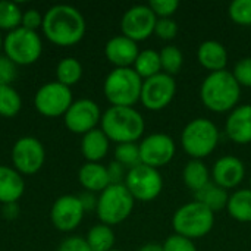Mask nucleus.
<instances>
[{"label":"nucleus","mask_w":251,"mask_h":251,"mask_svg":"<svg viewBox=\"0 0 251 251\" xmlns=\"http://www.w3.org/2000/svg\"><path fill=\"white\" fill-rule=\"evenodd\" d=\"M41 29L50 43L60 47H69L84 38L87 24L76 7L54 4L44 13Z\"/></svg>","instance_id":"1"},{"label":"nucleus","mask_w":251,"mask_h":251,"mask_svg":"<svg viewBox=\"0 0 251 251\" xmlns=\"http://www.w3.org/2000/svg\"><path fill=\"white\" fill-rule=\"evenodd\" d=\"M201 103L215 113L234 110L241 99V85L229 71L210 72L200 85Z\"/></svg>","instance_id":"2"},{"label":"nucleus","mask_w":251,"mask_h":251,"mask_svg":"<svg viewBox=\"0 0 251 251\" xmlns=\"http://www.w3.org/2000/svg\"><path fill=\"white\" fill-rule=\"evenodd\" d=\"M100 126L110 141L125 144L135 143L143 137L146 131V121L134 107L110 106L101 115Z\"/></svg>","instance_id":"3"},{"label":"nucleus","mask_w":251,"mask_h":251,"mask_svg":"<svg viewBox=\"0 0 251 251\" xmlns=\"http://www.w3.org/2000/svg\"><path fill=\"white\" fill-rule=\"evenodd\" d=\"M143 88L141 76L132 68H115L103 84V93L112 106L134 107L140 101Z\"/></svg>","instance_id":"4"},{"label":"nucleus","mask_w":251,"mask_h":251,"mask_svg":"<svg viewBox=\"0 0 251 251\" xmlns=\"http://www.w3.org/2000/svg\"><path fill=\"white\" fill-rule=\"evenodd\" d=\"M219 144V129L207 118L190 121L181 132V146L191 159H204L210 156Z\"/></svg>","instance_id":"5"},{"label":"nucleus","mask_w":251,"mask_h":251,"mask_svg":"<svg viewBox=\"0 0 251 251\" xmlns=\"http://www.w3.org/2000/svg\"><path fill=\"white\" fill-rule=\"evenodd\" d=\"M175 234L188 240L206 237L215 226V213L200 201H190L178 207L172 218Z\"/></svg>","instance_id":"6"},{"label":"nucleus","mask_w":251,"mask_h":251,"mask_svg":"<svg viewBox=\"0 0 251 251\" xmlns=\"http://www.w3.org/2000/svg\"><path fill=\"white\" fill-rule=\"evenodd\" d=\"M135 200L125 184H110L97 199V216L101 224L115 226L129 218Z\"/></svg>","instance_id":"7"},{"label":"nucleus","mask_w":251,"mask_h":251,"mask_svg":"<svg viewBox=\"0 0 251 251\" xmlns=\"http://www.w3.org/2000/svg\"><path fill=\"white\" fill-rule=\"evenodd\" d=\"M4 56L9 57L16 66L35 63L43 53V41L37 31L19 26L6 34L3 38Z\"/></svg>","instance_id":"8"},{"label":"nucleus","mask_w":251,"mask_h":251,"mask_svg":"<svg viewBox=\"0 0 251 251\" xmlns=\"http://www.w3.org/2000/svg\"><path fill=\"white\" fill-rule=\"evenodd\" d=\"M125 187L134 197V200L149 203L156 200L163 190V178L159 169L147 165H138L126 172Z\"/></svg>","instance_id":"9"},{"label":"nucleus","mask_w":251,"mask_h":251,"mask_svg":"<svg viewBox=\"0 0 251 251\" xmlns=\"http://www.w3.org/2000/svg\"><path fill=\"white\" fill-rule=\"evenodd\" d=\"M72 103L74 99L71 88L57 81L41 85L34 97L35 109L46 118L63 116Z\"/></svg>","instance_id":"10"},{"label":"nucleus","mask_w":251,"mask_h":251,"mask_svg":"<svg viewBox=\"0 0 251 251\" xmlns=\"http://www.w3.org/2000/svg\"><path fill=\"white\" fill-rule=\"evenodd\" d=\"M176 94V82L175 78L160 72L151 78L143 81L140 101L149 110L157 112L166 109Z\"/></svg>","instance_id":"11"},{"label":"nucleus","mask_w":251,"mask_h":251,"mask_svg":"<svg viewBox=\"0 0 251 251\" xmlns=\"http://www.w3.org/2000/svg\"><path fill=\"white\" fill-rule=\"evenodd\" d=\"M138 147L141 163L154 169L169 165L176 153V144L174 138L165 132H154L144 137Z\"/></svg>","instance_id":"12"},{"label":"nucleus","mask_w":251,"mask_h":251,"mask_svg":"<svg viewBox=\"0 0 251 251\" xmlns=\"http://www.w3.org/2000/svg\"><path fill=\"white\" fill-rule=\"evenodd\" d=\"M46 160V150L35 137H21L12 149V163L21 175L37 174Z\"/></svg>","instance_id":"13"},{"label":"nucleus","mask_w":251,"mask_h":251,"mask_svg":"<svg viewBox=\"0 0 251 251\" xmlns=\"http://www.w3.org/2000/svg\"><path fill=\"white\" fill-rule=\"evenodd\" d=\"M157 16L149 4H135L129 7L121 19L122 35L134 40L135 43L147 40L154 34Z\"/></svg>","instance_id":"14"},{"label":"nucleus","mask_w":251,"mask_h":251,"mask_svg":"<svg viewBox=\"0 0 251 251\" xmlns=\"http://www.w3.org/2000/svg\"><path fill=\"white\" fill-rule=\"evenodd\" d=\"M101 121V112L96 101L90 99H81L71 104L68 112L63 115L65 126L74 134H87L96 129Z\"/></svg>","instance_id":"15"},{"label":"nucleus","mask_w":251,"mask_h":251,"mask_svg":"<svg viewBox=\"0 0 251 251\" xmlns=\"http://www.w3.org/2000/svg\"><path fill=\"white\" fill-rule=\"evenodd\" d=\"M85 215L78 196L66 194L60 196L51 206L50 219L56 229L62 232H71L79 226Z\"/></svg>","instance_id":"16"},{"label":"nucleus","mask_w":251,"mask_h":251,"mask_svg":"<svg viewBox=\"0 0 251 251\" xmlns=\"http://www.w3.org/2000/svg\"><path fill=\"white\" fill-rule=\"evenodd\" d=\"M212 182L224 190L237 188L246 176V165L241 159L235 156L219 157L210 172Z\"/></svg>","instance_id":"17"},{"label":"nucleus","mask_w":251,"mask_h":251,"mask_svg":"<svg viewBox=\"0 0 251 251\" xmlns=\"http://www.w3.org/2000/svg\"><path fill=\"white\" fill-rule=\"evenodd\" d=\"M138 54V44L125 35H115L104 46V56L115 68H132Z\"/></svg>","instance_id":"18"},{"label":"nucleus","mask_w":251,"mask_h":251,"mask_svg":"<svg viewBox=\"0 0 251 251\" xmlns=\"http://www.w3.org/2000/svg\"><path fill=\"white\" fill-rule=\"evenodd\" d=\"M225 131L228 138L240 146L251 143V104H238L229 112Z\"/></svg>","instance_id":"19"},{"label":"nucleus","mask_w":251,"mask_h":251,"mask_svg":"<svg viewBox=\"0 0 251 251\" xmlns=\"http://www.w3.org/2000/svg\"><path fill=\"white\" fill-rule=\"evenodd\" d=\"M197 60L210 72L225 71L228 65V51L222 43L216 40H206L197 49Z\"/></svg>","instance_id":"20"},{"label":"nucleus","mask_w":251,"mask_h":251,"mask_svg":"<svg viewBox=\"0 0 251 251\" xmlns=\"http://www.w3.org/2000/svg\"><path fill=\"white\" fill-rule=\"evenodd\" d=\"M25 191V181L22 175L15 169L0 165V203H16Z\"/></svg>","instance_id":"21"},{"label":"nucleus","mask_w":251,"mask_h":251,"mask_svg":"<svg viewBox=\"0 0 251 251\" xmlns=\"http://www.w3.org/2000/svg\"><path fill=\"white\" fill-rule=\"evenodd\" d=\"M78 181L90 193H101L110 185L107 168L94 162H85L79 168Z\"/></svg>","instance_id":"22"},{"label":"nucleus","mask_w":251,"mask_h":251,"mask_svg":"<svg viewBox=\"0 0 251 251\" xmlns=\"http://www.w3.org/2000/svg\"><path fill=\"white\" fill-rule=\"evenodd\" d=\"M110 140L106 137V134L101 129H93L82 135L81 140V153L85 157L87 162L99 163L101 159L106 157L109 151Z\"/></svg>","instance_id":"23"},{"label":"nucleus","mask_w":251,"mask_h":251,"mask_svg":"<svg viewBox=\"0 0 251 251\" xmlns=\"http://www.w3.org/2000/svg\"><path fill=\"white\" fill-rule=\"evenodd\" d=\"M182 179L187 188L191 190L193 193L200 191L201 188H204L212 182V176L207 166L203 163V160L199 159H191L187 162L182 171Z\"/></svg>","instance_id":"24"},{"label":"nucleus","mask_w":251,"mask_h":251,"mask_svg":"<svg viewBox=\"0 0 251 251\" xmlns=\"http://www.w3.org/2000/svg\"><path fill=\"white\" fill-rule=\"evenodd\" d=\"M228 213L237 222H251V188H240L229 196Z\"/></svg>","instance_id":"25"},{"label":"nucleus","mask_w":251,"mask_h":251,"mask_svg":"<svg viewBox=\"0 0 251 251\" xmlns=\"http://www.w3.org/2000/svg\"><path fill=\"white\" fill-rule=\"evenodd\" d=\"M194 196H196V201H200L207 209H210L213 213L221 212L222 209H226V204L229 200L228 191L218 187L213 182H210L209 185H206L200 191L194 193Z\"/></svg>","instance_id":"26"},{"label":"nucleus","mask_w":251,"mask_h":251,"mask_svg":"<svg viewBox=\"0 0 251 251\" xmlns=\"http://www.w3.org/2000/svg\"><path fill=\"white\" fill-rule=\"evenodd\" d=\"M132 69L141 76V79L151 78L157 74L162 72V65H160V54L157 50L153 49H146L141 50Z\"/></svg>","instance_id":"27"},{"label":"nucleus","mask_w":251,"mask_h":251,"mask_svg":"<svg viewBox=\"0 0 251 251\" xmlns=\"http://www.w3.org/2000/svg\"><path fill=\"white\" fill-rule=\"evenodd\" d=\"M85 241L93 251H110L115 246V232L112 226L97 224L90 228Z\"/></svg>","instance_id":"28"},{"label":"nucleus","mask_w":251,"mask_h":251,"mask_svg":"<svg viewBox=\"0 0 251 251\" xmlns=\"http://www.w3.org/2000/svg\"><path fill=\"white\" fill-rule=\"evenodd\" d=\"M56 78L57 82L66 85V87H72L75 84L79 82V79L82 78V65L78 59L75 57H65L62 59L57 66H56Z\"/></svg>","instance_id":"29"},{"label":"nucleus","mask_w":251,"mask_h":251,"mask_svg":"<svg viewBox=\"0 0 251 251\" xmlns=\"http://www.w3.org/2000/svg\"><path fill=\"white\" fill-rule=\"evenodd\" d=\"M22 109V99L12 85H0V116L13 118Z\"/></svg>","instance_id":"30"},{"label":"nucleus","mask_w":251,"mask_h":251,"mask_svg":"<svg viewBox=\"0 0 251 251\" xmlns=\"http://www.w3.org/2000/svg\"><path fill=\"white\" fill-rule=\"evenodd\" d=\"M22 13L24 12L16 3L1 0L0 1V29H6L10 32L19 28L22 24Z\"/></svg>","instance_id":"31"},{"label":"nucleus","mask_w":251,"mask_h":251,"mask_svg":"<svg viewBox=\"0 0 251 251\" xmlns=\"http://www.w3.org/2000/svg\"><path fill=\"white\" fill-rule=\"evenodd\" d=\"M160 65H162V72L174 76L178 74L184 65V54L176 46H166L160 51Z\"/></svg>","instance_id":"32"},{"label":"nucleus","mask_w":251,"mask_h":251,"mask_svg":"<svg viewBox=\"0 0 251 251\" xmlns=\"http://www.w3.org/2000/svg\"><path fill=\"white\" fill-rule=\"evenodd\" d=\"M115 160L121 163L124 168L132 169L138 165H141V157H140V147L137 143H125V144H118L115 149Z\"/></svg>","instance_id":"33"},{"label":"nucleus","mask_w":251,"mask_h":251,"mask_svg":"<svg viewBox=\"0 0 251 251\" xmlns=\"http://www.w3.org/2000/svg\"><path fill=\"white\" fill-rule=\"evenodd\" d=\"M228 15L232 22L241 26H250L251 0H234L228 7Z\"/></svg>","instance_id":"34"},{"label":"nucleus","mask_w":251,"mask_h":251,"mask_svg":"<svg viewBox=\"0 0 251 251\" xmlns=\"http://www.w3.org/2000/svg\"><path fill=\"white\" fill-rule=\"evenodd\" d=\"M178 24L175 19L172 18H157L156 22V28H154V34L162 38V40H174L178 34Z\"/></svg>","instance_id":"35"},{"label":"nucleus","mask_w":251,"mask_h":251,"mask_svg":"<svg viewBox=\"0 0 251 251\" xmlns=\"http://www.w3.org/2000/svg\"><path fill=\"white\" fill-rule=\"evenodd\" d=\"M163 251H197V247L193 240L181 237L178 234L169 235L162 244Z\"/></svg>","instance_id":"36"},{"label":"nucleus","mask_w":251,"mask_h":251,"mask_svg":"<svg viewBox=\"0 0 251 251\" xmlns=\"http://www.w3.org/2000/svg\"><path fill=\"white\" fill-rule=\"evenodd\" d=\"M232 75L241 87L251 88V57H243L234 66Z\"/></svg>","instance_id":"37"},{"label":"nucleus","mask_w":251,"mask_h":251,"mask_svg":"<svg viewBox=\"0 0 251 251\" xmlns=\"http://www.w3.org/2000/svg\"><path fill=\"white\" fill-rule=\"evenodd\" d=\"M149 6L157 18H172V15L179 7V1L178 0H151Z\"/></svg>","instance_id":"38"},{"label":"nucleus","mask_w":251,"mask_h":251,"mask_svg":"<svg viewBox=\"0 0 251 251\" xmlns=\"http://www.w3.org/2000/svg\"><path fill=\"white\" fill-rule=\"evenodd\" d=\"M15 78L16 65L4 54H0V85H10Z\"/></svg>","instance_id":"39"},{"label":"nucleus","mask_w":251,"mask_h":251,"mask_svg":"<svg viewBox=\"0 0 251 251\" xmlns=\"http://www.w3.org/2000/svg\"><path fill=\"white\" fill-rule=\"evenodd\" d=\"M43 16L37 9H28L22 13V24L21 26L31 29V31H37L38 28H41L43 25Z\"/></svg>","instance_id":"40"},{"label":"nucleus","mask_w":251,"mask_h":251,"mask_svg":"<svg viewBox=\"0 0 251 251\" xmlns=\"http://www.w3.org/2000/svg\"><path fill=\"white\" fill-rule=\"evenodd\" d=\"M57 251H93L90 249V246L87 244L85 238L81 237H68L65 238Z\"/></svg>","instance_id":"41"},{"label":"nucleus","mask_w":251,"mask_h":251,"mask_svg":"<svg viewBox=\"0 0 251 251\" xmlns=\"http://www.w3.org/2000/svg\"><path fill=\"white\" fill-rule=\"evenodd\" d=\"M126 168H124L121 163H118L116 160L112 162L109 166H107V174H109V179H110V184H124L125 182V178H126V172H125Z\"/></svg>","instance_id":"42"},{"label":"nucleus","mask_w":251,"mask_h":251,"mask_svg":"<svg viewBox=\"0 0 251 251\" xmlns=\"http://www.w3.org/2000/svg\"><path fill=\"white\" fill-rule=\"evenodd\" d=\"M78 197H79L81 204H82V207H84V210H85V212H88V210H91V209H96V207H97V199H99V197H96V196H94V193L85 191V193H82V194H81V196H78Z\"/></svg>","instance_id":"43"},{"label":"nucleus","mask_w":251,"mask_h":251,"mask_svg":"<svg viewBox=\"0 0 251 251\" xmlns=\"http://www.w3.org/2000/svg\"><path fill=\"white\" fill-rule=\"evenodd\" d=\"M18 215V206L16 203H12V204H4V216L6 218H15Z\"/></svg>","instance_id":"44"},{"label":"nucleus","mask_w":251,"mask_h":251,"mask_svg":"<svg viewBox=\"0 0 251 251\" xmlns=\"http://www.w3.org/2000/svg\"><path fill=\"white\" fill-rule=\"evenodd\" d=\"M137 251H163L160 244H156V243H149V244H144L143 247H140Z\"/></svg>","instance_id":"45"},{"label":"nucleus","mask_w":251,"mask_h":251,"mask_svg":"<svg viewBox=\"0 0 251 251\" xmlns=\"http://www.w3.org/2000/svg\"><path fill=\"white\" fill-rule=\"evenodd\" d=\"M0 49H3V38H1V34H0Z\"/></svg>","instance_id":"46"},{"label":"nucleus","mask_w":251,"mask_h":251,"mask_svg":"<svg viewBox=\"0 0 251 251\" xmlns=\"http://www.w3.org/2000/svg\"><path fill=\"white\" fill-rule=\"evenodd\" d=\"M110 251H122V250H118V249H113V250H110Z\"/></svg>","instance_id":"47"},{"label":"nucleus","mask_w":251,"mask_h":251,"mask_svg":"<svg viewBox=\"0 0 251 251\" xmlns=\"http://www.w3.org/2000/svg\"><path fill=\"white\" fill-rule=\"evenodd\" d=\"M250 188H251V179H250Z\"/></svg>","instance_id":"48"}]
</instances>
